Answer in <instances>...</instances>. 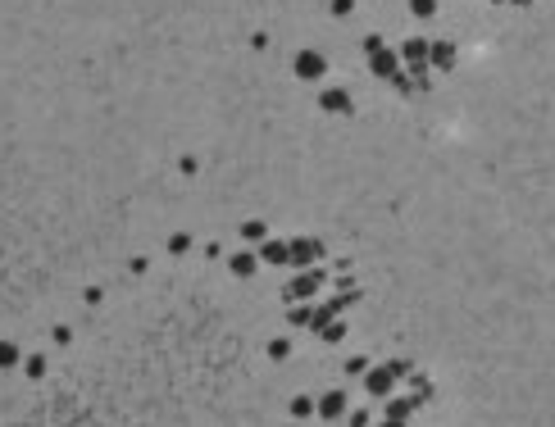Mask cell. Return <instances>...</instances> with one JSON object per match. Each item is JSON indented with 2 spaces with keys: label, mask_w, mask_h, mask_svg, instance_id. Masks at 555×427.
<instances>
[{
  "label": "cell",
  "mask_w": 555,
  "mask_h": 427,
  "mask_svg": "<svg viewBox=\"0 0 555 427\" xmlns=\"http://www.w3.org/2000/svg\"><path fill=\"white\" fill-rule=\"evenodd\" d=\"M451 60H455V51H451L446 41H437V46H433V64H437V69H451Z\"/></svg>",
  "instance_id": "obj_12"
},
{
  "label": "cell",
  "mask_w": 555,
  "mask_h": 427,
  "mask_svg": "<svg viewBox=\"0 0 555 427\" xmlns=\"http://www.w3.org/2000/svg\"><path fill=\"white\" fill-rule=\"evenodd\" d=\"M23 368H27V377H41V373H46V359L32 355V359H23Z\"/></svg>",
  "instance_id": "obj_20"
},
{
  "label": "cell",
  "mask_w": 555,
  "mask_h": 427,
  "mask_svg": "<svg viewBox=\"0 0 555 427\" xmlns=\"http://www.w3.org/2000/svg\"><path fill=\"white\" fill-rule=\"evenodd\" d=\"M187 250H191V237H187V232L169 237V255H187Z\"/></svg>",
  "instance_id": "obj_17"
},
{
  "label": "cell",
  "mask_w": 555,
  "mask_h": 427,
  "mask_svg": "<svg viewBox=\"0 0 555 427\" xmlns=\"http://www.w3.org/2000/svg\"><path fill=\"white\" fill-rule=\"evenodd\" d=\"M323 73H328V60H323L319 51H301V55H296V77H305V82H319Z\"/></svg>",
  "instance_id": "obj_2"
},
{
  "label": "cell",
  "mask_w": 555,
  "mask_h": 427,
  "mask_svg": "<svg viewBox=\"0 0 555 427\" xmlns=\"http://www.w3.org/2000/svg\"><path fill=\"white\" fill-rule=\"evenodd\" d=\"M319 282H323V268H314V273H301L292 282V291H287V300H305V296H314L319 291Z\"/></svg>",
  "instance_id": "obj_3"
},
{
  "label": "cell",
  "mask_w": 555,
  "mask_h": 427,
  "mask_svg": "<svg viewBox=\"0 0 555 427\" xmlns=\"http://www.w3.org/2000/svg\"><path fill=\"white\" fill-rule=\"evenodd\" d=\"M319 336L323 341H341V336H346V323H337V318H332V323H319Z\"/></svg>",
  "instance_id": "obj_13"
},
{
  "label": "cell",
  "mask_w": 555,
  "mask_h": 427,
  "mask_svg": "<svg viewBox=\"0 0 555 427\" xmlns=\"http://www.w3.org/2000/svg\"><path fill=\"white\" fill-rule=\"evenodd\" d=\"M18 364V346L14 341H0V368H14Z\"/></svg>",
  "instance_id": "obj_15"
},
{
  "label": "cell",
  "mask_w": 555,
  "mask_h": 427,
  "mask_svg": "<svg viewBox=\"0 0 555 427\" xmlns=\"http://www.w3.org/2000/svg\"><path fill=\"white\" fill-rule=\"evenodd\" d=\"M382 427H405V423H400V419H387V423H382Z\"/></svg>",
  "instance_id": "obj_23"
},
{
  "label": "cell",
  "mask_w": 555,
  "mask_h": 427,
  "mask_svg": "<svg viewBox=\"0 0 555 427\" xmlns=\"http://www.w3.org/2000/svg\"><path fill=\"white\" fill-rule=\"evenodd\" d=\"M428 55H433V51H428L424 41H405V60L414 64V69H424V60H428Z\"/></svg>",
  "instance_id": "obj_11"
},
{
  "label": "cell",
  "mask_w": 555,
  "mask_h": 427,
  "mask_svg": "<svg viewBox=\"0 0 555 427\" xmlns=\"http://www.w3.org/2000/svg\"><path fill=\"white\" fill-rule=\"evenodd\" d=\"M255 268H260V255H255V250H237L233 255V273L237 277H255Z\"/></svg>",
  "instance_id": "obj_8"
},
{
  "label": "cell",
  "mask_w": 555,
  "mask_h": 427,
  "mask_svg": "<svg viewBox=\"0 0 555 427\" xmlns=\"http://www.w3.org/2000/svg\"><path fill=\"white\" fill-rule=\"evenodd\" d=\"M365 51L378 55V51H387V46H382V37H365Z\"/></svg>",
  "instance_id": "obj_21"
},
{
  "label": "cell",
  "mask_w": 555,
  "mask_h": 427,
  "mask_svg": "<svg viewBox=\"0 0 555 427\" xmlns=\"http://www.w3.org/2000/svg\"><path fill=\"white\" fill-rule=\"evenodd\" d=\"M369 395H387L391 386H396V377H410V364H396V359H391V364H382V368H369Z\"/></svg>",
  "instance_id": "obj_1"
},
{
  "label": "cell",
  "mask_w": 555,
  "mask_h": 427,
  "mask_svg": "<svg viewBox=\"0 0 555 427\" xmlns=\"http://www.w3.org/2000/svg\"><path fill=\"white\" fill-rule=\"evenodd\" d=\"M260 259L264 264H292V246H287V241H264Z\"/></svg>",
  "instance_id": "obj_4"
},
{
  "label": "cell",
  "mask_w": 555,
  "mask_h": 427,
  "mask_svg": "<svg viewBox=\"0 0 555 427\" xmlns=\"http://www.w3.org/2000/svg\"><path fill=\"white\" fill-rule=\"evenodd\" d=\"M414 405H424V400H419V395H405V400H387V419H400V423H405Z\"/></svg>",
  "instance_id": "obj_10"
},
{
  "label": "cell",
  "mask_w": 555,
  "mask_h": 427,
  "mask_svg": "<svg viewBox=\"0 0 555 427\" xmlns=\"http://www.w3.org/2000/svg\"><path fill=\"white\" fill-rule=\"evenodd\" d=\"M319 105H323L328 114H346V110H351V96L341 91V86H332V91H323V96H319Z\"/></svg>",
  "instance_id": "obj_6"
},
{
  "label": "cell",
  "mask_w": 555,
  "mask_h": 427,
  "mask_svg": "<svg viewBox=\"0 0 555 427\" xmlns=\"http://www.w3.org/2000/svg\"><path fill=\"white\" fill-rule=\"evenodd\" d=\"M351 5L355 0H332V14H351Z\"/></svg>",
  "instance_id": "obj_22"
},
{
  "label": "cell",
  "mask_w": 555,
  "mask_h": 427,
  "mask_svg": "<svg viewBox=\"0 0 555 427\" xmlns=\"http://www.w3.org/2000/svg\"><path fill=\"white\" fill-rule=\"evenodd\" d=\"M242 237H246V241H264V223H260V218L242 223Z\"/></svg>",
  "instance_id": "obj_18"
},
{
  "label": "cell",
  "mask_w": 555,
  "mask_h": 427,
  "mask_svg": "<svg viewBox=\"0 0 555 427\" xmlns=\"http://www.w3.org/2000/svg\"><path fill=\"white\" fill-rule=\"evenodd\" d=\"M496 5H501V0H496Z\"/></svg>",
  "instance_id": "obj_25"
},
{
  "label": "cell",
  "mask_w": 555,
  "mask_h": 427,
  "mask_svg": "<svg viewBox=\"0 0 555 427\" xmlns=\"http://www.w3.org/2000/svg\"><path fill=\"white\" fill-rule=\"evenodd\" d=\"M314 409H319V405H314L310 395H296V400H292V414H296V419H305V414H314Z\"/></svg>",
  "instance_id": "obj_16"
},
{
  "label": "cell",
  "mask_w": 555,
  "mask_h": 427,
  "mask_svg": "<svg viewBox=\"0 0 555 427\" xmlns=\"http://www.w3.org/2000/svg\"><path fill=\"white\" fill-rule=\"evenodd\" d=\"M410 14H414V18H433L437 14V0H410Z\"/></svg>",
  "instance_id": "obj_14"
},
{
  "label": "cell",
  "mask_w": 555,
  "mask_h": 427,
  "mask_svg": "<svg viewBox=\"0 0 555 427\" xmlns=\"http://www.w3.org/2000/svg\"><path fill=\"white\" fill-rule=\"evenodd\" d=\"M514 5H528V0H514Z\"/></svg>",
  "instance_id": "obj_24"
},
{
  "label": "cell",
  "mask_w": 555,
  "mask_h": 427,
  "mask_svg": "<svg viewBox=\"0 0 555 427\" xmlns=\"http://www.w3.org/2000/svg\"><path fill=\"white\" fill-rule=\"evenodd\" d=\"M396 69H400L396 51H378V55H373V73H378V77H396Z\"/></svg>",
  "instance_id": "obj_9"
},
{
  "label": "cell",
  "mask_w": 555,
  "mask_h": 427,
  "mask_svg": "<svg viewBox=\"0 0 555 427\" xmlns=\"http://www.w3.org/2000/svg\"><path fill=\"white\" fill-rule=\"evenodd\" d=\"M319 414L323 419H341V414H346V391H328L319 400Z\"/></svg>",
  "instance_id": "obj_5"
},
{
  "label": "cell",
  "mask_w": 555,
  "mask_h": 427,
  "mask_svg": "<svg viewBox=\"0 0 555 427\" xmlns=\"http://www.w3.org/2000/svg\"><path fill=\"white\" fill-rule=\"evenodd\" d=\"M269 355H273V359H287V355H292V341H282V336H273V341H269Z\"/></svg>",
  "instance_id": "obj_19"
},
{
  "label": "cell",
  "mask_w": 555,
  "mask_h": 427,
  "mask_svg": "<svg viewBox=\"0 0 555 427\" xmlns=\"http://www.w3.org/2000/svg\"><path fill=\"white\" fill-rule=\"evenodd\" d=\"M319 250H323V246H314V241H292V264H296V268L314 264V259H319Z\"/></svg>",
  "instance_id": "obj_7"
}]
</instances>
